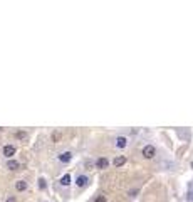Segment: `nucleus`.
I'll use <instances>...</instances> for the list:
<instances>
[{"instance_id":"nucleus-14","label":"nucleus","mask_w":193,"mask_h":202,"mask_svg":"<svg viewBox=\"0 0 193 202\" xmlns=\"http://www.w3.org/2000/svg\"><path fill=\"white\" fill-rule=\"evenodd\" d=\"M39 187H41V189H45V187H47V184H45V179H39Z\"/></svg>"},{"instance_id":"nucleus-11","label":"nucleus","mask_w":193,"mask_h":202,"mask_svg":"<svg viewBox=\"0 0 193 202\" xmlns=\"http://www.w3.org/2000/svg\"><path fill=\"white\" fill-rule=\"evenodd\" d=\"M187 199H188V202H193V184H190V189H188Z\"/></svg>"},{"instance_id":"nucleus-5","label":"nucleus","mask_w":193,"mask_h":202,"mask_svg":"<svg viewBox=\"0 0 193 202\" xmlns=\"http://www.w3.org/2000/svg\"><path fill=\"white\" fill-rule=\"evenodd\" d=\"M126 145H128V138L126 136H118L116 138V147L118 148H124Z\"/></svg>"},{"instance_id":"nucleus-12","label":"nucleus","mask_w":193,"mask_h":202,"mask_svg":"<svg viewBox=\"0 0 193 202\" xmlns=\"http://www.w3.org/2000/svg\"><path fill=\"white\" fill-rule=\"evenodd\" d=\"M15 138H17V140H25V138H27V133H25V131H17V133H15Z\"/></svg>"},{"instance_id":"nucleus-2","label":"nucleus","mask_w":193,"mask_h":202,"mask_svg":"<svg viewBox=\"0 0 193 202\" xmlns=\"http://www.w3.org/2000/svg\"><path fill=\"white\" fill-rule=\"evenodd\" d=\"M15 147L14 145H5L3 147V157H7V158H12L14 155H15Z\"/></svg>"},{"instance_id":"nucleus-10","label":"nucleus","mask_w":193,"mask_h":202,"mask_svg":"<svg viewBox=\"0 0 193 202\" xmlns=\"http://www.w3.org/2000/svg\"><path fill=\"white\" fill-rule=\"evenodd\" d=\"M71 184V175L69 174H66L62 177V179H60V185H64V187H67Z\"/></svg>"},{"instance_id":"nucleus-9","label":"nucleus","mask_w":193,"mask_h":202,"mask_svg":"<svg viewBox=\"0 0 193 202\" xmlns=\"http://www.w3.org/2000/svg\"><path fill=\"white\" fill-rule=\"evenodd\" d=\"M15 189L19 190V192L27 190V182H25V180H17V182H15Z\"/></svg>"},{"instance_id":"nucleus-3","label":"nucleus","mask_w":193,"mask_h":202,"mask_svg":"<svg viewBox=\"0 0 193 202\" xmlns=\"http://www.w3.org/2000/svg\"><path fill=\"white\" fill-rule=\"evenodd\" d=\"M108 165H109V160L106 157H101V158H98L96 160V168H101V170H104V168H108Z\"/></svg>"},{"instance_id":"nucleus-13","label":"nucleus","mask_w":193,"mask_h":202,"mask_svg":"<svg viewBox=\"0 0 193 202\" xmlns=\"http://www.w3.org/2000/svg\"><path fill=\"white\" fill-rule=\"evenodd\" d=\"M94 202H106V196H104V194H99V196L96 197Z\"/></svg>"},{"instance_id":"nucleus-8","label":"nucleus","mask_w":193,"mask_h":202,"mask_svg":"<svg viewBox=\"0 0 193 202\" xmlns=\"http://www.w3.org/2000/svg\"><path fill=\"white\" fill-rule=\"evenodd\" d=\"M7 168H9V170H19L20 164L17 160H9V162H7Z\"/></svg>"},{"instance_id":"nucleus-7","label":"nucleus","mask_w":193,"mask_h":202,"mask_svg":"<svg viewBox=\"0 0 193 202\" xmlns=\"http://www.w3.org/2000/svg\"><path fill=\"white\" fill-rule=\"evenodd\" d=\"M124 164H126V157H123V155H119V157H116L113 160L114 167H121V165H124Z\"/></svg>"},{"instance_id":"nucleus-6","label":"nucleus","mask_w":193,"mask_h":202,"mask_svg":"<svg viewBox=\"0 0 193 202\" xmlns=\"http://www.w3.org/2000/svg\"><path fill=\"white\" fill-rule=\"evenodd\" d=\"M71 158H72V153H71V152H64V153L59 155V160L62 162V164H67V162H71Z\"/></svg>"},{"instance_id":"nucleus-4","label":"nucleus","mask_w":193,"mask_h":202,"mask_svg":"<svg viewBox=\"0 0 193 202\" xmlns=\"http://www.w3.org/2000/svg\"><path fill=\"white\" fill-rule=\"evenodd\" d=\"M87 182H89V179L86 175H79L76 179V185L77 187H84V185H87Z\"/></svg>"},{"instance_id":"nucleus-15","label":"nucleus","mask_w":193,"mask_h":202,"mask_svg":"<svg viewBox=\"0 0 193 202\" xmlns=\"http://www.w3.org/2000/svg\"><path fill=\"white\" fill-rule=\"evenodd\" d=\"M7 202H17V199H15V197H9V199H7Z\"/></svg>"},{"instance_id":"nucleus-1","label":"nucleus","mask_w":193,"mask_h":202,"mask_svg":"<svg viewBox=\"0 0 193 202\" xmlns=\"http://www.w3.org/2000/svg\"><path fill=\"white\" fill-rule=\"evenodd\" d=\"M156 155V147L155 145H146V147H143V157L145 158H153Z\"/></svg>"}]
</instances>
